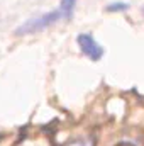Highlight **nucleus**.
Segmentation results:
<instances>
[{
  "mask_svg": "<svg viewBox=\"0 0 144 146\" xmlns=\"http://www.w3.org/2000/svg\"><path fill=\"white\" fill-rule=\"evenodd\" d=\"M61 19H65V17H63V14L59 10H53V12L37 15V17H32V19L26 21L22 26H19L15 29V34H32V33H37L41 29H46V27L56 24Z\"/></svg>",
  "mask_w": 144,
  "mask_h": 146,
  "instance_id": "nucleus-1",
  "label": "nucleus"
},
{
  "mask_svg": "<svg viewBox=\"0 0 144 146\" xmlns=\"http://www.w3.org/2000/svg\"><path fill=\"white\" fill-rule=\"evenodd\" d=\"M76 41H78V46H80L81 53H83L87 58H90L92 61H98V60L104 56V48L95 41V37L92 36V34L83 33V34L78 36Z\"/></svg>",
  "mask_w": 144,
  "mask_h": 146,
  "instance_id": "nucleus-2",
  "label": "nucleus"
},
{
  "mask_svg": "<svg viewBox=\"0 0 144 146\" xmlns=\"http://www.w3.org/2000/svg\"><path fill=\"white\" fill-rule=\"evenodd\" d=\"M75 2L76 0H61V3H59V12L63 14V17L65 19H70L73 15V9H75Z\"/></svg>",
  "mask_w": 144,
  "mask_h": 146,
  "instance_id": "nucleus-3",
  "label": "nucleus"
},
{
  "mask_svg": "<svg viewBox=\"0 0 144 146\" xmlns=\"http://www.w3.org/2000/svg\"><path fill=\"white\" fill-rule=\"evenodd\" d=\"M65 146H93V139L92 138H80V139L70 141L68 145H65Z\"/></svg>",
  "mask_w": 144,
  "mask_h": 146,
  "instance_id": "nucleus-4",
  "label": "nucleus"
},
{
  "mask_svg": "<svg viewBox=\"0 0 144 146\" xmlns=\"http://www.w3.org/2000/svg\"><path fill=\"white\" fill-rule=\"evenodd\" d=\"M129 9V3L126 2H117V3H110L107 7L108 12H119V10H127Z\"/></svg>",
  "mask_w": 144,
  "mask_h": 146,
  "instance_id": "nucleus-5",
  "label": "nucleus"
}]
</instances>
